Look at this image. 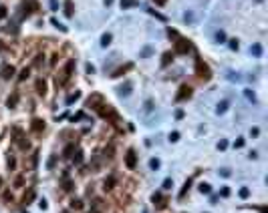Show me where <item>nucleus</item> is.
Masks as SVG:
<instances>
[{"instance_id": "obj_48", "label": "nucleus", "mask_w": 268, "mask_h": 213, "mask_svg": "<svg viewBox=\"0 0 268 213\" xmlns=\"http://www.w3.org/2000/svg\"><path fill=\"white\" fill-rule=\"evenodd\" d=\"M63 213H69V211H63Z\"/></svg>"}, {"instance_id": "obj_23", "label": "nucleus", "mask_w": 268, "mask_h": 213, "mask_svg": "<svg viewBox=\"0 0 268 213\" xmlns=\"http://www.w3.org/2000/svg\"><path fill=\"white\" fill-rule=\"evenodd\" d=\"M244 95H246V99H248V101H256V97H254V92L252 91H250V88H246V91H244Z\"/></svg>"}, {"instance_id": "obj_31", "label": "nucleus", "mask_w": 268, "mask_h": 213, "mask_svg": "<svg viewBox=\"0 0 268 213\" xmlns=\"http://www.w3.org/2000/svg\"><path fill=\"white\" fill-rule=\"evenodd\" d=\"M83 161V153L81 151H77V155H75V163H81Z\"/></svg>"}, {"instance_id": "obj_37", "label": "nucleus", "mask_w": 268, "mask_h": 213, "mask_svg": "<svg viewBox=\"0 0 268 213\" xmlns=\"http://www.w3.org/2000/svg\"><path fill=\"white\" fill-rule=\"evenodd\" d=\"M141 54H143V56L147 58V56H149V54H151V49H149V46H145V49H143V52H141Z\"/></svg>"}, {"instance_id": "obj_6", "label": "nucleus", "mask_w": 268, "mask_h": 213, "mask_svg": "<svg viewBox=\"0 0 268 213\" xmlns=\"http://www.w3.org/2000/svg\"><path fill=\"white\" fill-rule=\"evenodd\" d=\"M192 95V88L188 87V85H184V87L180 88V92H177V101H184V99H190Z\"/></svg>"}, {"instance_id": "obj_22", "label": "nucleus", "mask_w": 268, "mask_h": 213, "mask_svg": "<svg viewBox=\"0 0 268 213\" xmlns=\"http://www.w3.org/2000/svg\"><path fill=\"white\" fill-rule=\"evenodd\" d=\"M226 109H228V101H222V103L218 105V109H216V111H218V113H224Z\"/></svg>"}, {"instance_id": "obj_44", "label": "nucleus", "mask_w": 268, "mask_h": 213, "mask_svg": "<svg viewBox=\"0 0 268 213\" xmlns=\"http://www.w3.org/2000/svg\"><path fill=\"white\" fill-rule=\"evenodd\" d=\"M222 195H224V197H228V195H230V189L224 187V189H222Z\"/></svg>"}, {"instance_id": "obj_10", "label": "nucleus", "mask_w": 268, "mask_h": 213, "mask_svg": "<svg viewBox=\"0 0 268 213\" xmlns=\"http://www.w3.org/2000/svg\"><path fill=\"white\" fill-rule=\"evenodd\" d=\"M101 101H103V99H101V95H93V97L87 101V105H89V106H91V105H99V106H101V105H103ZM99 106H97V109H99Z\"/></svg>"}, {"instance_id": "obj_28", "label": "nucleus", "mask_w": 268, "mask_h": 213, "mask_svg": "<svg viewBox=\"0 0 268 213\" xmlns=\"http://www.w3.org/2000/svg\"><path fill=\"white\" fill-rule=\"evenodd\" d=\"M200 191H202V193H210V185L208 183H202L200 185Z\"/></svg>"}, {"instance_id": "obj_17", "label": "nucleus", "mask_w": 268, "mask_h": 213, "mask_svg": "<svg viewBox=\"0 0 268 213\" xmlns=\"http://www.w3.org/2000/svg\"><path fill=\"white\" fill-rule=\"evenodd\" d=\"M111 38H113L111 34H109V32H105V34L101 36V46H107V44H111Z\"/></svg>"}, {"instance_id": "obj_30", "label": "nucleus", "mask_w": 268, "mask_h": 213, "mask_svg": "<svg viewBox=\"0 0 268 213\" xmlns=\"http://www.w3.org/2000/svg\"><path fill=\"white\" fill-rule=\"evenodd\" d=\"M73 149H75V145H69L67 149H65V157H71V153H73Z\"/></svg>"}, {"instance_id": "obj_7", "label": "nucleus", "mask_w": 268, "mask_h": 213, "mask_svg": "<svg viewBox=\"0 0 268 213\" xmlns=\"http://www.w3.org/2000/svg\"><path fill=\"white\" fill-rule=\"evenodd\" d=\"M30 129H32L34 133H40V131L44 129V121H40V119H34L32 125H30Z\"/></svg>"}, {"instance_id": "obj_3", "label": "nucleus", "mask_w": 268, "mask_h": 213, "mask_svg": "<svg viewBox=\"0 0 268 213\" xmlns=\"http://www.w3.org/2000/svg\"><path fill=\"white\" fill-rule=\"evenodd\" d=\"M125 165L129 167V169H135V165H137V155H135V151H133V149L127 151V155H125Z\"/></svg>"}, {"instance_id": "obj_24", "label": "nucleus", "mask_w": 268, "mask_h": 213, "mask_svg": "<svg viewBox=\"0 0 268 213\" xmlns=\"http://www.w3.org/2000/svg\"><path fill=\"white\" fill-rule=\"evenodd\" d=\"M149 167H151L153 171L159 169V159H151V161H149Z\"/></svg>"}, {"instance_id": "obj_40", "label": "nucleus", "mask_w": 268, "mask_h": 213, "mask_svg": "<svg viewBox=\"0 0 268 213\" xmlns=\"http://www.w3.org/2000/svg\"><path fill=\"white\" fill-rule=\"evenodd\" d=\"M230 49L236 50V49H238V42H236V40H230Z\"/></svg>"}, {"instance_id": "obj_2", "label": "nucleus", "mask_w": 268, "mask_h": 213, "mask_svg": "<svg viewBox=\"0 0 268 213\" xmlns=\"http://www.w3.org/2000/svg\"><path fill=\"white\" fill-rule=\"evenodd\" d=\"M195 70H198V77H202L204 81H208V78H210V68L206 67L204 63H202L200 58L195 60Z\"/></svg>"}, {"instance_id": "obj_4", "label": "nucleus", "mask_w": 268, "mask_h": 213, "mask_svg": "<svg viewBox=\"0 0 268 213\" xmlns=\"http://www.w3.org/2000/svg\"><path fill=\"white\" fill-rule=\"evenodd\" d=\"M188 50H190V42H188V40H184V38H180V40L176 42V52L185 54Z\"/></svg>"}, {"instance_id": "obj_27", "label": "nucleus", "mask_w": 268, "mask_h": 213, "mask_svg": "<svg viewBox=\"0 0 268 213\" xmlns=\"http://www.w3.org/2000/svg\"><path fill=\"white\" fill-rule=\"evenodd\" d=\"M79 97H81V95H79V92H75V95H71V97L67 99V103H69V105H71V103H75V101H77Z\"/></svg>"}, {"instance_id": "obj_34", "label": "nucleus", "mask_w": 268, "mask_h": 213, "mask_svg": "<svg viewBox=\"0 0 268 213\" xmlns=\"http://www.w3.org/2000/svg\"><path fill=\"white\" fill-rule=\"evenodd\" d=\"M6 14H8V12H6V8H4V6H0V20L6 18Z\"/></svg>"}, {"instance_id": "obj_45", "label": "nucleus", "mask_w": 268, "mask_h": 213, "mask_svg": "<svg viewBox=\"0 0 268 213\" xmlns=\"http://www.w3.org/2000/svg\"><path fill=\"white\" fill-rule=\"evenodd\" d=\"M54 161H57V159H54V157H50V161H49V167H50V169L54 167Z\"/></svg>"}, {"instance_id": "obj_26", "label": "nucleus", "mask_w": 268, "mask_h": 213, "mask_svg": "<svg viewBox=\"0 0 268 213\" xmlns=\"http://www.w3.org/2000/svg\"><path fill=\"white\" fill-rule=\"evenodd\" d=\"M248 195H250V189H246V187H244V189H240V197H242V199H246Z\"/></svg>"}, {"instance_id": "obj_13", "label": "nucleus", "mask_w": 268, "mask_h": 213, "mask_svg": "<svg viewBox=\"0 0 268 213\" xmlns=\"http://www.w3.org/2000/svg\"><path fill=\"white\" fill-rule=\"evenodd\" d=\"M133 6H139L137 0H121V8H133Z\"/></svg>"}, {"instance_id": "obj_18", "label": "nucleus", "mask_w": 268, "mask_h": 213, "mask_svg": "<svg viewBox=\"0 0 268 213\" xmlns=\"http://www.w3.org/2000/svg\"><path fill=\"white\" fill-rule=\"evenodd\" d=\"M250 52H252L254 56H260V54H262V46H260V44H254L252 49H250Z\"/></svg>"}, {"instance_id": "obj_16", "label": "nucleus", "mask_w": 268, "mask_h": 213, "mask_svg": "<svg viewBox=\"0 0 268 213\" xmlns=\"http://www.w3.org/2000/svg\"><path fill=\"white\" fill-rule=\"evenodd\" d=\"M153 203H157V207H166V201H163V199H161V195L159 193H155V195H153Z\"/></svg>"}, {"instance_id": "obj_1", "label": "nucleus", "mask_w": 268, "mask_h": 213, "mask_svg": "<svg viewBox=\"0 0 268 213\" xmlns=\"http://www.w3.org/2000/svg\"><path fill=\"white\" fill-rule=\"evenodd\" d=\"M73 68H75V58L67 63V67H65V70H63V77L57 78V82H59V85H65V82L71 78V74H73Z\"/></svg>"}, {"instance_id": "obj_5", "label": "nucleus", "mask_w": 268, "mask_h": 213, "mask_svg": "<svg viewBox=\"0 0 268 213\" xmlns=\"http://www.w3.org/2000/svg\"><path fill=\"white\" fill-rule=\"evenodd\" d=\"M14 67H12V64H6L4 68H2V78H4V81H8V78H12L14 77Z\"/></svg>"}, {"instance_id": "obj_43", "label": "nucleus", "mask_w": 268, "mask_h": 213, "mask_svg": "<svg viewBox=\"0 0 268 213\" xmlns=\"http://www.w3.org/2000/svg\"><path fill=\"white\" fill-rule=\"evenodd\" d=\"M87 73H89V74H93V73H95V68H93V64H87Z\"/></svg>"}, {"instance_id": "obj_19", "label": "nucleus", "mask_w": 268, "mask_h": 213, "mask_svg": "<svg viewBox=\"0 0 268 213\" xmlns=\"http://www.w3.org/2000/svg\"><path fill=\"white\" fill-rule=\"evenodd\" d=\"M171 58H173V54H171V52H166V54H163V60H161V64H163V67H167V64L171 63Z\"/></svg>"}, {"instance_id": "obj_46", "label": "nucleus", "mask_w": 268, "mask_h": 213, "mask_svg": "<svg viewBox=\"0 0 268 213\" xmlns=\"http://www.w3.org/2000/svg\"><path fill=\"white\" fill-rule=\"evenodd\" d=\"M105 4H107V6H111V4H113V0H105Z\"/></svg>"}, {"instance_id": "obj_11", "label": "nucleus", "mask_w": 268, "mask_h": 213, "mask_svg": "<svg viewBox=\"0 0 268 213\" xmlns=\"http://www.w3.org/2000/svg\"><path fill=\"white\" fill-rule=\"evenodd\" d=\"M36 92H39V95H44V92H47V82H44L43 78L36 81Z\"/></svg>"}, {"instance_id": "obj_42", "label": "nucleus", "mask_w": 268, "mask_h": 213, "mask_svg": "<svg viewBox=\"0 0 268 213\" xmlns=\"http://www.w3.org/2000/svg\"><path fill=\"white\" fill-rule=\"evenodd\" d=\"M50 8H53V10H57V8H59V4H57V0H50Z\"/></svg>"}, {"instance_id": "obj_21", "label": "nucleus", "mask_w": 268, "mask_h": 213, "mask_svg": "<svg viewBox=\"0 0 268 213\" xmlns=\"http://www.w3.org/2000/svg\"><path fill=\"white\" fill-rule=\"evenodd\" d=\"M216 40H218V42H224V40H226L224 30H218V32H216Z\"/></svg>"}, {"instance_id": "obj_33", "label": "nucleus", "mask_w": 268, "mask_h": 213, "mask_svg": "<svg viewBox=\"0 0 268 213\" xmlns=\"http://www.w3.org/2000/svg\"><path fill=\"white\" fill-rule=\"evenodd\" d=\"M8 167H10V169H14V167H16V159H14V157H10V159H8Z\"/></svg>"}, {"instance_id": "obj_9", "label": "nucleus", "mask_w": 268, "mask_h": 213, "mask_svg": "<svg viewBox=\"0 0 268 213\" xmlns=\"http://www.w3.org/2000/svg\"><path fill=\"white\" fill-rule=\"evenodd\" d=\"M113 187H115V175H109L107 179H105V187L103 189H105V191H111Z\"/></svg>"}, {"instance_id": "obj_41", "label": "nucleus", "mask_w": 268, "mask_h": 213, "mask_svg": "<svg viewBox=\"0 0 268 213\" xmlns=\"http://www.w3.org/2000/svg\"><path fill=\"white\" fill-rule=\"evenodd\" d=\"M226 145H228L226 141H220V143H218V149H226Z\"/></svg>"}, {"instance_id": "obj_35", "label": "nucleus", "mask_w": 268, "mask_h": 213, "mask_svg": "<svg viewBox=\"0 0 268 213\" xmlns=\"http://www.w3.org/2000/svg\"><path fill=\"white\" fill-rule=\"evenodd\" d=\"M184 18H185V22H192V20H194V14H192V12H185Z\"/></svg>"}, {"instance_id": "obj_14", "label": "nucleus", "mask_w": 268, "mask_h": 213, "mask_svg": "<svg viewBox=\"0 0 268 213\" xmlns=\"http://www.w3.org/2000/svg\"><path fill=\"white\" fill-rule=\"evenodd\" d=\"M65 14L73 16V0H67V2H65Z\"/></svg>"}, {"instance_id": "obj_38", "label": "nucleus", "mask_w": 268, "mask_h": 213, "mask_svg": "<svg viewBox=\"0 0 268 213\" xmlns=\"http://www.w3.org/2000/svg\"><path fill=\"white\" fill-rule=\"evenodd\" d=\"M177 139H180V133H171L169 135V141H177Z\"/></svg>"}, {"instance_id": "obj_29", "label": "nucleus", "mask_w": 268, "mask_h": 213, "mask_svg": "<svg viewBox=\"0 0 268 213\" xmlns=\"http://www.w3.org/2000/svg\"><path fill=\"white\" fill-rule=\"evenodd\" d=\"M32 197H34V189H30V191H28V195H24V203H28V201H30Z\"/></svg>"}, {"instance_id": "obj_36", "label": "nucleus", "mask_w": 268, "mask_h": 213, "mask_svg": "<svg viewBox=\"0 0 268 213\" xmlns=\"http://www.w3.org/2000/svg\"><path fill=\"white\" fill-rule=\"evenodd\" d=\"M151 109H153V103H151V101H145V111H147V113H149V111H151Z\"/></svg>"}, {"instance_id": "obj_47", "label": "nucleus", "mask_w": 268, "mask_h": 213, "mask_svg": "<svg viewBox=\"0 0 268 213\" xmlns=\"http://www.w3.org/2000/svg\"><path fill=\"white\" fill-rule=\"evenodd\" d=\"M155 2H157V4H163V2H166V0H155Z\"/></svg>"}, {"instance_id": "obj_20", "label": "nucleus", "mask_w": 268, "mask_h": 213, "mask_svg": "<svg viewBox=\"0 0 268 213\" xmlns=\"http://www.w3.org/2000/svg\"><path fill=\"white\" fill-rule=\"evenodd\" d=\"M28 74H30L28 68H22V70H20V74H18V81H24V78H28Z\"/></svg>"}, {"instance_id": "obj_15", "label": "nucleus", "mask_w": 268, "mask_h": 213, "mask_svg": "<svg viewBox=\"0 0 268 213\" xmlns=\"http://www.w3.org/2000/svg\"><path fill=\"white\" fill-rule=\"evenodd\" d=\"M133 64L129 63V64H125V67L123 68H119V70H115V74H111V77H123V73H127V70H129V68H131Z\"/></svg>"}, {"instance_id": "obj_12", "label": "nucleus", "mask_w": 268, "mask_h": 213, "mask_svg": "<svg viewBox=\"0 0 268 213\" xmlns=\"http://www.w3.org/2000/svg\"><path fill=\"white\" fill-rule=\"evenodd\" d=\"M117 91H119V95H121V97H127V95L131 92V85L127 82V85H123V87H119Z\"/></svg>"}, {"instance_id": "obj_32", "label": "nucleus", "mask_w": 268, "mask_h": 213, "mask_svg": "<svg viewBox=\"0 0 268 213\" xmlns=\"http://www.w3.org/2000/svg\"><path fill=\"white\" fill-rule=\"evenodd\" d=\"M171 185H173V181H171V179H166V181H163V189H171Z\"/></svg>"}, {"instance_id": "obj_39", "label": "nucleus", "mask_w": 268, "mask_h": 213, "mask_svg": "<svg viewBox=\"0 0 268 213\" xmlns=\"http://www.w3.org/2000/svg\"><path fill=\"white\" fill-rule=\"evenodd\" d=\"M220 175H222V177H230V169H222Z\"/></svg>"}, {"instance_id": "obj_8", "label": "nucleus", "mask_w": 268, "mask_h": 213, "mask_svg": "<svg viewBox=\"0 0 268 213\" xmlns=\"http://www.w3.org/2000/svg\"><path fill=\"white\" fill-rule=\"evenodd\" d=\"M16 103H18V92H12L8 97V101H6V105H8V109H14Z\"/></svg>"}, {"instance_id": "obj_25", "label": "nucleus", "mask_w": 268, "mask_h": 213, "mask_svg": "<svg viewBox=\"0 0 268 213\" xmlns=\"http://www.w3.org/2000/svg\"><path fill=\"white\" fill-rule=\"evenodd\" d=\"M71 207H75V209H81V207H83V203H81L79 199H73V201H71Z\"/></svg>"}]
</instances>
